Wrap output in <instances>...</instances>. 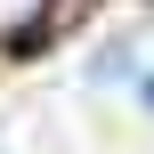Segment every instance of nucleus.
<instances>
[{"label": "nucleus", "mask_w": 154, "mask_h": 154, "mask_svg": "<svg viewBox=\"0 0 154 154\" xmlns=\"http://www.w3.org/2000/svg\"><path fill=\"white\" fill-rule=\"evenodd\" d=\"M146 106H154V73H146Z\"/></svg>", "instance_id": "obj_2"}, {"label": "nucleus", "mask_w": 154, "mask_h": 154, "mask_svg": "<svg viewBox=\"0 0 154 154\" xmlns=\"http://www.w3.org/2000/svg\"><path fill=\"white\" fill-rule=\"evenodd\" d=\"M49 24V0H0V49H16V41H32Z\"/></svg>", "instance_id": "obj_1"}]
</instances>
